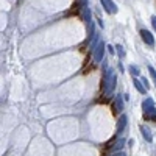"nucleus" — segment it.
Wrapping results in <instances>:
<instances>
[{
  "label": "nucleus",
  "instance_id": "1",
  "mask_svg": "<svg viewBox=\"0 0 156 156\" xmlns=\"http://www.w3.org/2000/svg\"><path fill=\"white\" fill-rule=\"evenodd\" d=\"M117 84V75H115V70L112 69H108L105 72V76H103V90H105V94H111L114 87Z\"/></svg>",
  "mask_w": 156,
  "mask_h": 156
},
{
  "label": "nucleus",
  "instance_id": "2",
  "mask_svg": "<svg viewBox=\"0 0 156 156\" xmlns=\"http://www.w3.org/2000/svg\"><path fill=\"white\" fill-rule=\"evenodd\" d=\"M105 42L103 41H98L97 42V45H95V48H94V61L95 62H101V59H103V55H105Z\"/></svg>",
  "mask_w": 156,
  "mask_h": 156
},
{
  "label": "nucleus",
  "instance_id": "3",
  "mask_svg": "<svg viewBox=\"0 0 156 156\" xmlns=\"http://www.w3.org/2000/svg\"><path fill=\"white\" fill-rule=\"evenodd\" d=\"M140 37L144 39V42L150 47H154V36L148 30H140Z\"/></svg>",
  "mask_w": 156,
  "mask_h": 156
},
{
  "label": "nucleus",
  "instance_id": "4",
  "mask_svg": "<svg viewBox=\"0 0 156 156\" xmlns=\"http://www.w3.org/2000/svg\"><path fill=\"white\" fill-rule=\"evenodd\" d=\"M100 3L103 5V9H106V12H109V14L117 12V5L112 2V0H100Z\"/></svg>",
  "mask_w": 156,
  "mask_h": 156
},
{
  "label": "nucleus",
  "instance_id": "5",
  "mask_svg": "<svg viewBox=\"0 0 156 156\" xmlns=\"http://www.w3.org/2000/svg\"><path fill=\"white\" fill-rule=\"evenodd\" d=\"M126 122H128V117L125 114H122L119 117V120H117V134H122V131H123L125 126H126Z\"/></svg>",
  "mask_w": 156,
  "mask_h": 156
},
{
  "label": "nucleus",
  "instance_id": "6",
  "mask_svg": "<svg viewBox=\"0 0 156 156\" xmlns=\"http://www.w3.org/2000/svg\"><path fill=\"white\" fill-rule=\"evenodd\" d=\"M139 128H140V133H142V136H144V139H145L147 142H151V140H153V136H151V129H150L147 125H140Z\"/></svg>",
  "mask_w": 156,
  "mask_h": 156
},
{
  "label": "nucleus",
  "instance_id": "7",
  "mask_svg": "<svg viewBox=\"0 0 156 156\" xmlns=\"http://www.w3.org/2000/svg\"><path fill=\"white\" fill-rule=\"evenodd\" d=\"M114 108L117 112H122L123 109V95H115L114 98Z\"/></svg>",
  "mask_w": 156,
  "mask_h": 156
},
{
  "label": "nucleus",
  "instance_id": "8",
  "mask_svg": "<svg viewBox=\"0 0 156 156\" xmlns=\"http://www.w3.org/2000/svg\"><path fill=\"white\" fill-rule=\"evenodd\" d=\"M151 108H154V101H153V98H145L144 103H142V109H144V112H147V111L151 109Z\"/></svg>",
  "mask_w": 156,
  "mask_h": 156
},
{
  "label": "nucleus",
  "instance_id": "9",
  "mask_svg": "<svg viewBox=\"0 0 156 156\" xmlns=\"http://www.w3.org/2000/svg\"><path fill=\"white\" fill-rule=\"evenodd\" d=\"M134 86H136V89L139 90L140 94H147V89H145V86L144 84H140V80H137V78H134Z\"/></svg>",
  "mask_w": 156,
  "mask_h": 156
},
{
  "label": "nucleus",
  "instance_id": "10",
  "mask_svg": "<svg viewBox=\"0 0 156 156\" xmlns=\"http://www.w3.org/2000/svg\"><path fill=\"white\" fill-rule=\"evenodd\" d=\"M83 17H84V20H86L87 23H92V19H90V9H89L87 6L83 8Z\"/></svg>",
  "mask_w": 156,
  "mask_h": 156
},
{
  "label": "nucleus",
  "instance_id": "11",
  "mask_svg": "<svg viewBox=\"0 0 156 156\" xmlns=\"http://www.w3.org/2000/svg\"><path fill=\"white\" fill-rule=\"evenodd\" d=\"M123 145H125V139H117V140L114 142V144H112V147H111V148H112V150H120Z\"/></svg>",
  "mask_w": 156,
  "mask_h": 156
},
{
  "label": "nucleus",
  "instance_id": "12",
  "mask_svg": "<svg viewBox=\"0 0 156 156\" xmlns=\"http://www.w3.org/2000/svg\"><path fill=\"white\" fill-rule=\"evenodd\" d=\"M115 50H117V53H119L120 59H123V58H125V50H123V47H122V45H115Z\"/></svg>",
  "mask_w": 156,
  "mask_h": 156
},
{
  "label": "nucleus",
  "instance_id": "13",
  "mask_svg": "<svg viewBox=\"0 0 156 156\" xmlns=\"http://www.w3.org/2000/svg\"><path fill=\"white\" fill-rule=\"evenodd\" d=\"M148 72H150V75H151V78H153V81H154V86H156V70L153 69V66H148Z\"/></svg>",
  "mask_w": 156,
  "mask_h": 156
},
{
  "label": "nucleus",
  "instance_id": "14",
  "mask_svg": "<svg viewBox=\"0 0 156 156\" xmlns=\"http://www.w3.org/2000/svg\"><path fill=\"white\" fill-rule=\"evenodd\" d=\"M128 70L131 72L134 76H137V75H139V70H137V67H136V66H128Z\"/></svg>",
  "mask_w": 156,
  "mask_h": 156
},
{
  "label": "nucleus",
  "instance_id": "15",
  "mask_svg": "<svg viewBox=\"0 0 156 156\" xmlns=\"http://www.w3.org/2000/svg\"><path fill=\"white\" fill-rule=\"evenodd\" d=\"M140 81H142V84L145 86V89H148V87H150V84H148V81H147V78H140Z\"/></svg>",
  "mask_w": 156,
  "mask_h": 156
},
{
  "label": "nucleus",
  "instance_id": "16",
  "mask_svg": "<svg viewBox=\"0 0 156 156\" xmlns=\"http://www.w3.org/2000/svg\"><path fill=\"white\" fill-rule=\"evenodd\" d=\"M151 25H153V28H154V31H156V16L151 17Z\"/></svg>",
  "mask_w": 156,
  "mask_h": 156
},
{
  "label": "nucleus",
  "instance_id": "17",
  "mask_svg": "<svg viewBox=\"0 0 156 156\" xmlns=\"http://www.w3.org/2000/svg\"><path fill=\"white\" fill-rule=\"evenodd\" d=\"M123 100H125V101H128V100H129V95H128V94H126V95H123Z\"/></svg>",
  "mask_w": 156,
  "mask_h": 156
},
{
  "label": "nucleus",
  "instance_id": "18",
  "mask_svg": "<svg viewBox=\"0 0 156 156\" xmlns=\"http://www.w3.org/2000/svg\"><path fill=\"white\" fill-rule=\"evenodd\" d=\"M112 156H125V153H117V154H112Z\"/></svg>",
  "mask_w": 156,
  "mask_h": 156
}]
</instances>
